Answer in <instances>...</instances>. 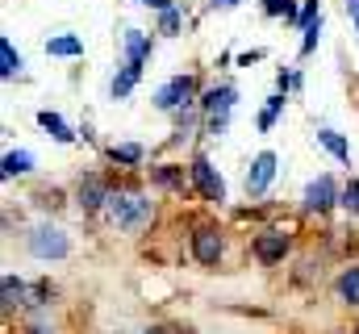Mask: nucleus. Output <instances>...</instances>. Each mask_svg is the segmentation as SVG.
I'll return each mask as SVG.
<instances>
[{
	"mask_svg": "<svg viewBox=\"0 0 359 334\" xmlns=\"http://www.w3.org/2000/svg\"><path fill=\"white\" fill-rule=\"evenodd\" d=\"M104 213H109V222H113L117 230H126V234H138V230H147V226L155 222V205H151L142 192H130V188L109 192Z\"/></svg>",
	"mask_w": 359,
	"mask_h": 334,
	"instance_id": "1",
	"label": "nucleus"
},
{
	"mask_svg": "<svg viewBox=\"0 0 359 334\" xmlns=\"http://www.w3.org/2000/svg\"><path fill=\"white\" fill-rule=\"evenodd\" d=\"M234 100H238V92H234V84H222V88H209V92L201 96V109L209 113V134H213V138H222V134H226V126H230V109H234Z\"/></svg>",
	"mask_w": 359,
	"mask_h": 334,
	"instance_id": "2",
	"label": "nucleus"
},
{
	"mask_svg": "<svg viewBox=\"0 0 359 334\" xmlns=\"http://www.w3.org/2000/svg\"><path fill=\"white\" fill-rule=\"evenodd\" d=\"M192 96H196V80L192 76H176V80H168L155 92V105L163 113H176V109H188L192 105Z\"/></svg>",
	"mask_w": 359,
	"mask_h": 334,
	"instance_id": "3",
	"label": "nucleus"
},
{
	"mask_svg": "<svg viewBox=\"0 0 359 334\" xmlns=\"http://www.w3.org/2000/svg\"><path fill=\"white\" fill-rule=\"evenodd\" d=\"M29 250H34L38 259H67L72 243H67V234H63L59 226H38V230L29 234Z\"/></svg>",
	"mask_w": 359,
	"mask_h": 334,
	"instance_id": "4",
	"label": "nucleus"
},
{
	"mask_svg": "<svg viewBox=\"0 0 359 334\" xmlns=\"http://www.w3.org/2000/svg\"><path fill=\"white\" fill-rule=\"evenodd\" d=\"M188 171H192V184H196V192H201L205 201H226V180L217 175V167L209 163L205 155H196Z\"/></svg>",
	"mask_w": 359,
	"mask_h": 334,
	"instance_id": "5",
	"label": "nucleus"
},
{
	"mask_svg": "<svg viewBox=\"0 0 359 334\" xmlns=\"http://www.w3.org/2000/svg\"><path fill=\"white\" fill-rule=\"evenodd\" d=\"M271 175H276V155L271 151H259L255 155V163L247 171V196H264L271 184Z\"/></svg>",
	"mask_w": 359,
	"mask_h": 334,
	"instance_id": "6",
	"label": "nucleus"
},
{
	"mask_svg": "<svg viewBox=\"0 0 359 334\" xmlns=\"http://www.w3.org/2000/svg\"><path fill=\"white\" fill-rule=\"evenodd\" d=\"M301 201H305V209H313V213L330 209V205L339 201V192H334V180H330V175H318V180H309Z\"/></svg>",
	"mask_w": 359,
	"mask_h": 334,
	"instance_id": "7",
	"label": "nucleus"
},
{
	"mask_svg": "<svg viewBox=\"0 0 359 334\" xmlns=\"http://www.w3.org/2000/svg\"><path fill=\"white\" fill-rule=\"evenodd\" d=\"M222 230H213V226H201L196 234H192V255L201 259V263H217L222 259Z\"/></svg>",
	"mask_w": 359,
	"mask_h": 334,
	"instance_id": "8",
	"label": "nucleus"
},
{
	"mask_svg": "<svg viewBox=\"0 0 359 334\" xmlns=\"http://www.w3.org/2000/svg\"><path fill=\"white\" fill-rule=\"evenodd\" d=\"M284 255H288V234L284 230H264L255 239V259L259 263H280Z\"/></svg>",
	"mask_w": 359,
	"mask_h": 334,
	"instance_id": "9",
	"label": "nucleus"
},
{
	"mask_svg": "<svg viewBox=\"0 0 359 334\" xmlns=\"http://www.w3.org/2000/svg\"><path fill=\"white\" fill-rule=\"evenodd\" d=\"M126 63H138L142 67V59L151 55V34H142V29H126Z\"/></svg>",
	"mask_w": 359,
	"mask_h": 334,
	"instance_id": "10",
	"label": "nucleus"
},
{
	"mask_svg": "<svg viewBox=\"0 0 359 334\" xmlns=\"http://www.w3.org/2000/svg\"><path fill=\"white\" fill-rule=\"evenodd\" d=\"M104 201H109V188H104V180H96V175L80 180V205H84V209H100Z\"/></svg>",
	"mask_w": 359,
	"mask_h": 334,
	"instance_id": "11",
	"label": "nucleus"
},
{
	"mask_svg": "<svg viewBox=\"0 0 359 334\" xmlns=\"http://www.w3.org/2000/svg\"><path fill=\"white\" fill-rule=\"evenodd\" d=\"M46 55H59V59H76V55H84V42H80L76 34H59V38H50V42H46Z\"/></svg>",
	"mask_w": 359,
	"mask_h": 334,
	"instance_id": "12",
	"label": "nucleus"
},
{
	"mask_svg": "<svg viewBox=\"0 0 359 334\" xmlns=\"http://www.w3.org/2000/svg\"><path fill=\"white\" fill-rule=\"evenodd\" d=\"M318 142H322L339 163H351V147H347V138H343L339 130H318Z\"/></svg>",
	"mask_w": 359,
	"mask_h": 334,
	"instance_id": "13",
	"label": "nucleus"
},
{
	"mask_svg": "<svg viewBox=\"0 0 359 334\" xmlns=\"http://www.w3.org/2000/svg\"><path fill=\"white\" fill-rule=\"evenodd\" d=\"M138 76H142V67L138 63H126L117 76H113V84H109V92H113V100H121V96H130V88L138 84Z\"/></svg>",
	"mask_w": 359,
	"mask_h": 334,
	"instance_id": "14",
	"label": "nucleus"
},
{
	"mask_svg": "<svg viewBox=\"0 0 359 334\" xmlns=\"http://www.w3.org/2000/svg\"><path fill=\"white\" fill-rule=\"evenodd\" d=\"M21 67H25V63H21V55L13 51V42H8V38H0V76H4V80H13V76H21Z\"/></svg>",
	"mask_w": 359,
	"mask_h": 334,
	"instance_id": "15",
	"label": "nucleus"
},
{
	"mask_svg": "<svg viewBox=\"0 0 359 334\" xmlns=\"http://www.w3.org/2000/svg\"><path fill=\"white\" fill-rule=\"evenodd\" d=\"M38 121H42V130H46L55 142H72V138H76V134L63 126V117H59V113H50V109H42V113H38Z\"/></svg>",
	"mask_w": 359,
	"mask_h": 334,
	"instance_id": "16",
	"label": "nucleus"
},
{
	"mask_svg": "<svg viewBox=\"0 0 359 334\" xmlns=\"http://www.w3.org/2000/svg\"><path fill=\"white\" fill-rule=\"evenodd\" d=\"M339 297H343L347 305H359V267H347V272L339 276Z\"/></svg>",
	"mask_w": 359,
	"mask_h": 334,
	"instance_id": "17",
	"label": "nucleus"
},
{
	"mask_svg": "<svg viewBox=\"0 0 359 334\" xmlns=\"http://www.w3.org/2000/svg\"><path fill=\"white\" fill-rule=\"evenodd\" d=\"M25 171H34V155L29 151H8L4 155V175H25Z\"/></svg>",
	"mask_w": 359,
	"mask_h": 334,
	"instance_id": "18",
	"label": "nucleus"
},
{
	"mask_svg": "<svg viewBox=\"0 0 359 334\" xmlns=\"http://www.w3.org/2000/svg\"><path fill=\"white\" fill-rule=\"evenodd\" d=\"M109 159H113V163H142V147H138V142H117V147L109 151Z\"/></svg>",
	"mask_w": 359,
	"mask_h": 334,
	"instance_id": "19",
	"label": "nucleus"
},
{
	"mask_svg": "<svg viewBox=\"0 0 359 334\" xmlns=\"http://www.w3.org/2000/svg\"><path fill=\"white\" fill-rule=\"evenodd\" d=\"M151 175H155V184H163V188H184V171H180L176 163H163V167H155Z\"/></svg>",
	"mask_w": 359,
	"mask_h": 334,
	"instance_id": "20",
	"label": "nucleus"
},
{
	"mask_svg": "<svg viewBox=\"0 0 359 334\" xmlns=\"http://www.w3.org/2000/svg\"><path fill=\"white\" fill-rule=\"evenodd\" d=\"M4 305L13 309V305H25V284L17 280V276H4Z\"/></svg>",
	"mask_w": 359,
	"mask_h": 334,
	"instance_id": "21",
	"label": "nucleus"
},
{
	"mask_svg": "<svg viewBox=\"0 0 359 334\" xmlns=\"http://www.w3.org/2000/svg\"><path fill=\"white\" fill-rule=\"evenodd\" d=\"M280 109H284V96H268V105H264V113H259V130H271V126H276Z\"/></svg>",
	"mask_w": 359,
	"mask_h": 334,
	"instance_id": "22",
	"label": "nucleus"
},
{
	"mask_svg": "<svg viewBox=\"0 0 359 334\" xmlns=\"http://www.w3.org/2000/svg\"><path fill=\"white\" fill-rule=\"evenodd\" d=\"M264 13H268V17H292V21H297L301 8H297L292 0H264Z\"/></svg>",
	"mask_w": 359,
	"mask_h": 334,
	"instance_id": "23",
	"label": "nucleus"
},
{
	"mask_svg": "<svg viewBox=\"0 0 359 334\" xmlns=\"http://www.w3.org/2000/svg\"><path fill=\"white\" fill-rule=\"evenodd\" d=\"M339 205H343L347 213H355V218H359V180H351V184L343 188V196H339Z\"/></svg>",
	"mask_w": 359,
	"mask_h": 334,
	"instance_id": "24",
	"label": "nucleus"
},
{
	"mask_svg": "<svg viewBox=\"0 0 359 334\" xmlns=\"http://www.w3.org/2000/svg\"><path fill=\"white\" fill-rule=\"evenodd\" d=\"M318 38H322V21H313V25H305V42H301V55H309V51L318 46Z\"/></svg>",
	"mask_w": 359,
	"mask_h": 334,
	"instance_id": "25",
	"label": "nucleus"
},
{
	"mask_svg": "<svg viewBox=\"0 0 359 334\" xmlns=\"http://www.w3.org/2000/svg\"><path fill=\"white\" fill-rule=\"evenodd\" d=\"M176 29H180V13L176 8H168V13L159 17V34H176Z\"/></svg>",
	"mask_w": 359,
	"mask_h": 334,
	"instance_id": "26",
	"label": "nucleus"
},
{
	"mask_svg": "<svg viewBox=\"0 0 359 334\" xmlns=\"http://www.w3.org/2000/svg\"><path fill=\"white\" fill-rule=\"evenodd\" d=\"M347 17H351V25H355V34H359V0H347Z\"/></svg>",
	"mask_w": 359,
	"mask_h": 334,
	"instance_id": "27",
	"label": "nucleus"
},
{
	"mask_svg": "<svg viewBox=\"0 0 359 334\" xmlns=\"http://www.w3.org/2000/svg\"><path fill=\"white\" fill-rule=\"evenodd\" d=\"M138 4H151V8H159V13H168V8H172V0H138Z\"/></svg>",
	"mask_w": 359,
	"mask_h": 334,
	"instance_id": "28",
	"label": "nucleus"
},
{
	"mask_svg": "<svg viewBox=\"0 0 359 334\" xmlns=\"http://www.w3.org/2000/svg\"><path fill=\"white\" fill-rule=\"evenodd\" d=\"M209 4H238V0H209Z\"/></svg>",
	"mask_w": 359,
	"mask_h": 334,
	"instance_id": "29",
	"label": "nucleus"
},
{
	"mask_svg": "<svg viewBox=\"0 0 359 334\" xmlns=\"http://www.w3.org/2000/svg\"><path fill=\"white\" fill-rule=\"evenodd\" d=\"M147 334H168V330H147Z\"/></svg>",
	"mask_w": 359,
	"mask_h": 334,
	"instance_id": "30",
	"label": "nucleus"
},
{
	"mask_svg": "<svg viewBox=\"0 0 359 334\" xmlns=\"http://www.w3.org/2000/svg\"><path fill=\"white\" fill-rule=\"evenodd\" d=\"M355 334H359V330H355Z\"/></svg>",
	"mask_w": 359,
	"mask_h": 334,
	"instance_id": "31",
	"label": "nucleus"
}]
</instances>
